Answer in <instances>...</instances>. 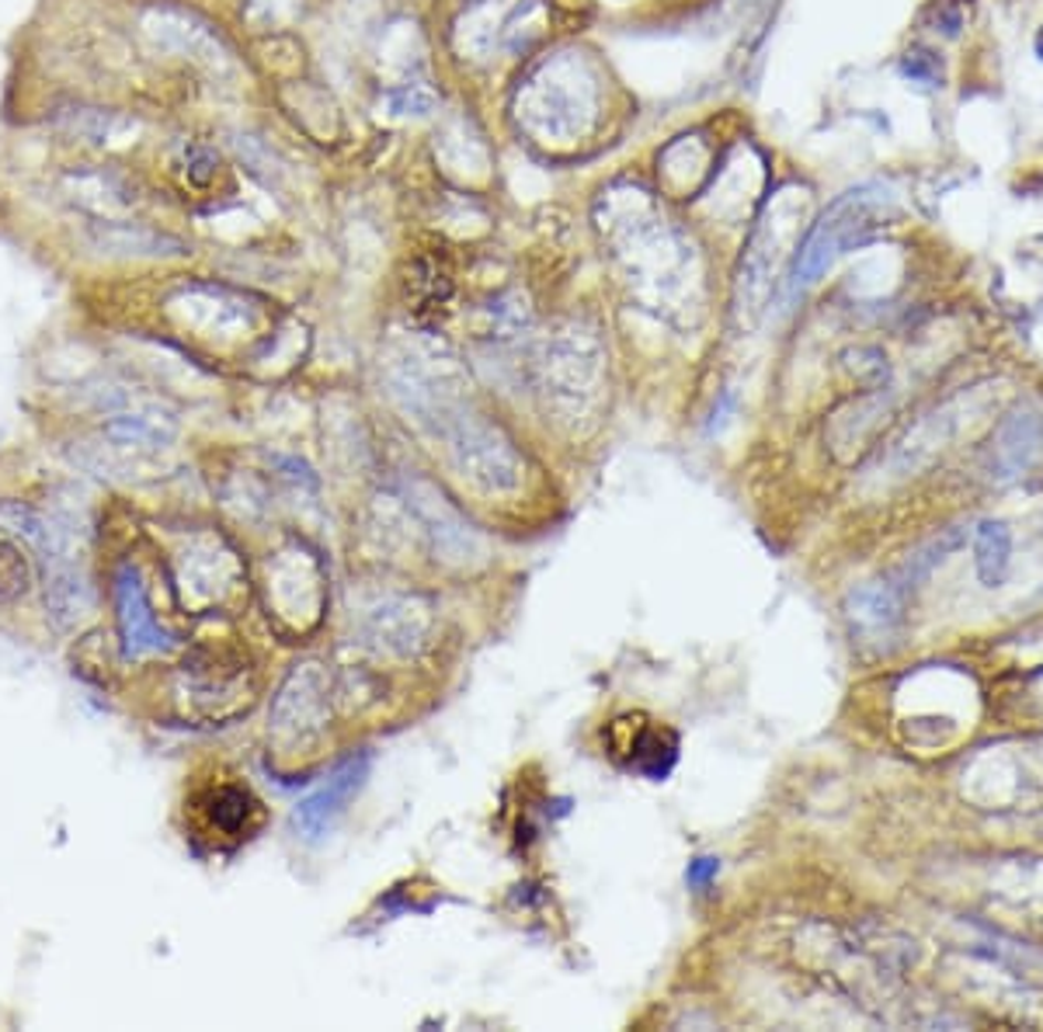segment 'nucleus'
<instances>
[{"label": "nucleus", "instance_id": "nucleus-8", "mask_svg": "<svg viewBox=\"0 0 1043 1032\" xmlns=\"http://www.w3.org/2000/svg\"><path fill=\"white\" fill-rule=\"evenodd\" d=\"M112 602H115V630H118V640H123V654L129 661L171 654L178 646L175 636L157 622L147 585L133 564H123L112 573Z\"/></svg>", "mask_w": 1043, "mask_h": 1032}, {"label": "nucleus", "instance_id": "nucleus-9", "mask_svg": "<svg viewBox=\"0 0 1043 1032\" xmlns=\"http://www.w3.org/2000/svg\"><path fill=\"white\" fill-rule=\"evenodd\" d=\"M369 776V755H351L345 758L335 772H330L327 786H320L314 797H306L293 810V828L303 838H320L338 824V818L348 810V803L359 797Z\"/></svg>", "mask_w": 1043, "mask_h": 1032}, {"label": "nucleus", "instance_id": "nucleus-19", "mask_svg": "<svg viewBox=\"0 0 1043 1032\" xmlns=\"http://www.w3.org/2000/svg\"><path fill=\"white\" fill-rule=\"evenodd\" d=\"M390 105H393V112H400V115H429L432 112V105H435V98L429 91H397V94H390Z\"/></svg>", "mask_w": 1043, "mask_h": 1032}, {"label": "nucleus", "instance_id": "nucleus-14", "mask_svg": "<svg viewBox=\"0 0 1043 1032\" xmlns=\"http://www.w3.org/2000/svg\"><path fill=\"white\" fill-rule=\"evenodd\" d=\"M963 539H967V533L960 529V525H954V529H942L929 543H921L918 549H912L908 560L891 573V581L908 594L912 588H918L921 581H926L936 567H942L946 560H950V554H957V549L963 546Z\"/></svg>", "mask_w": 1043, "mask_h": 1032}, {"label": "nucleus", "instance_id": "nucleus-12", "mask_svg": "<svg viewBox=\"0 0 1043 1032\" xmlns=\"http://www.w3.org/2000/svg\"><path fill=\"white\" fill-rule=\"evenodd\" d=\"M845 612H849V622L856 633H863L870 640H884L897 630L900 615H905V591H900L891 578L866 581V585L849 591Z\"/></svg>", "mask_w": 1043, "mask_h": 1032}, {"label": "nucleus", "instance_id": "nucleus-3", "mask_svg": "<svg viewBox=\"0 0 1043 1032\" xmlns=\"http://www.w3.org/2000/svg\"><path fill=\"white\" fill-rule=\"evenodd\" d=\"M870 230H873L870 196L866 191H849V196H842L821 215V223L811 230V236L803 240V248L797 251V265L790 272V293H803L808 285H814L842 251H849L852 244H863Z\"/></svg>", "mask_w": 1043, "mask_h": 1032}, {"label": "nucleus", "instance_id": "nucleus-6", "mask_svg": "<svg viewBox=\"0 0 1043 1032\" xmlns=\"http://www.w3.org/2000/svg\"><path fill=\"white\" fill-rule=\"evenodd\" d=\"M244 657L226 651V646H202L188 654L178 667L181 695L192 703L202 716H233L247 706V685H244Z\"/></svg>", "mask_w": 1043, "mask_h": 1032}, {"label": "nucleus", "instance_id": "nucleus-17", "mask_svg": "<svg viewBox=\"0 0 1043 1032\" xmlns=\"http://www.w3.org/2000/svg\"><path fill=\"white\" fill-rule=\"evenodd\" d=\"M32 585V564L14 543L0 539V602H14Z\"/></svg>", "mask_w": 1043, "mask_h": 1032}, {"label": "nucleus", "instance_id": "nucleus-1", "mask_svg": "<svg viewBox=\"0 0 1043 1032\" xmlns=\"http://www.w3.org/2000/svg\"><path fill=\"white\" fill-rule=\"evenodd\" d=\"M185 813L188 824H192V838H202L217 852H230L251 842L265 824V803L236 776H212L206 782H196L185 800Z\"/></svg>", "mask_w": 1043, "mask_h": 1032}, {"label": "nucleus", "instance_id": "nucleus-10", "mask_svg": "<svg viewBox=\"0 0 1043 1032\" xmlns=\"http://www.w3.org/2000/svg\"><path fill=\"white\" fill-rule=\"evenodd\" d=\"M1043 452V418L1036 411H1026V407H1019L1012 411L999 431H994V442H991V460H988V470H991V480H1015L1023 476Z\"/></svg>", "mask_w": 1043, "mask_h": 1032}, {"label": "nucleus", "instance_id": "nucleus-4", "mask_svg": "<svg viewBox=\"0 0 1043 1032\" xmlns=\"http://www.w3.org/2000/svg\"><path fill=\"white\" fill-rule=\"evenodd\" d=\"M330 716V675L324 664H296L286 682L278 685L272 713H268V730L278 748H296V744L314 740Z\"/></svg>", "mask_w": 1043, "mask_h": 1032}, {"label": "nucleus", "instance_id": "nucleus-13", "mask_svg": "<svg viewBox=\"0 0 1043 1032\" xmlns=\"http://www.w3.org/2000/svg\"><path fill=\"white\" fill-rule=\"evenodd\" d=\"M105 439H112L115 445L123 449H160L175 435V418H164L157 411H123V414H112L105 424Z\"/></svg>", "mask_w": 1043, "mask_h": 1032}, {"label": "nucleus", "instance_id": "nucleus-21", "mask_svg": "<svg viewBox=\"0 0 1043 1032\" xmlns=\"http://www.w3.org/2000/svg\"><path fill=\"white\" fill-rule=\"evenodd\" d=\"M1033 50H1036V60L1043 63V29L1036 32V42H1033Z\"/></svg>", "mask_w": 1043, "mask_h": 1032}, {"label": "nucleus", "instance_id": "nucleus-7", "mask_svg": "<svg viewBox=\"0 0 1043 1032\" xmlns=\"http://www.w3.org/2000/svg\"><path fill=\"white\" fill-rule=\"evenodd\" d=\"M324 605V573L314 554L303 546L278 549L268 560V609L278 622H293V630H310Z\"/></svg>", "mask_w": 1043, "mask_h": 1032}, {"label": "nucleus", "instance_id": "nucleus-16", "mask_svg": "<svg viewBox=\"0 0 1043 1032\" xmlns=\"http://www.w3.org/2000/svg\"><path fill=\"white\" fill-rule=\"evenodd\" d=\"M94 240H98V248L115 251V254H181L178 240L160 236V233H154V230L126 227V223L94 227Z\"/></svg>", "mask_w": 1043, "mask_h": 1032}, {"label": "nucleus", "instance_id": "nucleus-15", "mask_svg": "<svg viewBox=\"0 0 1043 1032\" xmlns=\"http://www.w3.org/2000/svg\"><path fill=\"white\" fill-rule=\"evenodd\" d=\"M1012 533L1005 522H981L974 529V567L984 588H999L1009 578Z\"/></svg>", "mask_w": 1043, "mask_h": 1032}, {"label": "nucleus", "instance_id": "nucleus-11", "mask_svg": "<svg viewBox=\"0 0 1043 1032\" xmlns=\"http://www.w3.org/2000/svg\"><path fill=\"white\" fill-rule=\"evenodd\" d=\"M432 630L429 609L418 598H390L366 619L369 640L387 654H414Z\"/></svg>", "mask_w": 1043, "mask_h": 1032}, {"label": "nucleus", "instance_id": "nucleus-18", "mask_svg": "<svg viewBox=\"0 0 1043 1032\" xmlns=\"http://www.w3.org/2000/svg\"><path fill=\"white\" fill-rule=\"evenodd\" d=\"M900 74H905L908 81H915V84L936 87L942 81V63L929 50H908L905 56H900Z\"/></svg>", "mask_w": 1043, "mask_h": 1032}, {"label": "nucleus", "instance_id": "nucleus-2", "mask_svg": "<svg viewBox=\"0 0 1043 1032\" xmlns=\"http://www.w3.org/2000/svg\"><path fill=\"white\" fill-rule=\"evenodd\" d=\"M599 382H602V355L588 338H560L554 348H547L542 362V387H547L550 407L567 424H581L591 418L599 403Z\"/></svg>", "mask_w": 1043, "mask_h": 1032}, {"label": "nucleus", "instance_id": "nucleus-20", "mask_svg": "<svg viewBox=\"0 0 1043 1032\" xmlns=\"http://www.w3.org/2000/svg\"><path fill=\"white\" fill-rule=\"evenodd\" d=\"M185 171L192 175L196 181H209L212 178V167H217V157H212L206 147H188L185 150Z\"/></svg>", "mask_w": 1043, "mask_h": 1032}, {"label": "nucleus", "instance_id": "nucleus-5", "mask_svg": "<svg viewBox=\"0 0 1043 1032\" xmlns=\"http://www.w3.org/2000/svg\"><path fill=\"white\" fill-rule=\"evenodd\" d=\"M241 581H244L241 560L226 546V539L212 533L188 536L175 554V585L185 591V602L196 609L223 605L241 588Z\"/></svg>", "mask_w": 1043, "mask_h": 1032}]
</instances>
